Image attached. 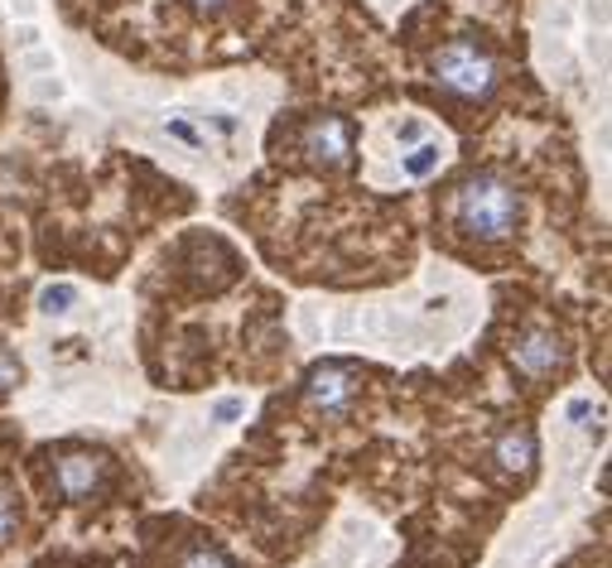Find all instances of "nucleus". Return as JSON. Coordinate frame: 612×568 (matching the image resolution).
Segmentation results:
<instances>
[{
    "label": "nucleus",
    "mask_w": 612,
    "mask_h": 568,
    "mask_svg": "<svg viewBox=\"0 0 612 568\" xmlns=\"http://www.w3.org/2000/svg\"><path fill=\"white\" fill-rule=\"evenodd\" d=\"M512 367L521 376H531V381H545V376H555L564 367V342L550 328H526L512 347Z\"/></svg>",
    "instance_id": "39448f33"
},
{
    "label": "nucleus",
    "mask_w": 612,
    "mask_h": 568,
    "mask_svg": "<svg viewBox=\"0 0 612 568\" xmlns=\"http://www.w3.org/2000/svg\"><path fill=\"white\" fill-rule=\"evenodd\" d=\"M107 477H111V462L101 454H68V458H58V468H53V482L68 501H92L97 491L107 487Z\"/></svg>",
    "instance_id": "20e7f679"
},
{
    "label": "nucleus",
    "mask_w": 612,
    "mask_h": 568,
    "mask_svg": "<svg viewBox=\"0 0 612 568\" xmlns=\"http://www.w3.org/2000/svg\"><path fill=\"white\" fill-rule=\"evenodd\" d=\"M14 381H20V361H14L6 347H0V390H10Z\"/></svg>",
    "instance_id": "f8f14e48"
},
{
    "label": "nucleus",
    "mask_w": 612,
    "mask_h": 568,
    "mask_svg": "<svg viewBox=\"0 0 612 568\" xmlns=\"http://www.w3.org/2000/svg\"><path fill=\"white\" fill-rule=\"evenodd\" d=\"M440 159H444L440 145H419V150L405 155V173H411V179H430V173L440 169Z\"/></svg>",
    "instance_id": "6e6552de"
},
{
    "label": "nucleus",
    "mask_w": 612,
    "mask_h": 568,
    "mask_svg": "<svg viewBox=\"0 0 612 568\" xmlns=\"http://www.w3.org/2000/svg\"><path fill=\"white\" fill-rule=\"evenodd\" d=\"M454 222L468 231V237L497 241L506 231H516V222H521V193L502 173H473L454 193Z\"/></svg>",
    "instance_id": "f257e3e1"
},
{
    "label": "nucleus",
    "mask_w": 612,
    "mask_h": 568,
    "mask_svg": "<svg viewBox=\"0 0 612 568\" xmlns=\"http://www.w3.org/2000/svg\"><path fill=\"white\" fill-rule=\"evenodd\" d=\"M14 535V501H10V491H0V545H6Z\"/></svg>",
    "instance_id": "9b49d317"
},
{
    "label": "nucleus",
    "mask_w": 612,
    "mask_h": 568,
    "mask_svg": "<svg viewBox=\"0 0 612 568\" xmlns=\"http://www.w3.org/2000/svg\"><path fill=\"white\" fill-rule=\"evenodd\" d=\"M72 303H78V289H72V285H49V289L39 295V309H43V313H68Z\"/></svg>",
    "instance_id": "1a4fd4ad"
},
{
    "label": "nucleus",
    "mask_w": 612,
    "mask_h": 568,
    "mask_svg": "<svg viewBox=\"0 0 612 568\" xmlns=\"http://www.w3.org/2000/svg\"><path fill=\"white\" fill-rule=\"evenodd\" d=\"M184 568H231V564L217 555V549H194V555L184 559Z\"/></svg>",
    "instance_id": "9d476101"
},
{
    "label": "nucleus",
    "mask_w": 612,
    "mask_h": 568,
    "mask_svg": "<svg viewBox=\"0 0 612 568\" xmlns=\"http://www.w3.org/2000/svg\"><path fill=\"white\" fill-rule=\"evenodd\" d=\"M492 458H497L502 472H531L535 468V434L521 425H506L492 444Z\"/></svg>",
    "instance_id": "0eeeda50"
},
{
    "label": "nucleus",
    "mask_w": 612,
    "mask_h": 568,
    "mask_svg": "<svg viewBox=\"0 0 612 568\" xmlns=\"http://www.w3.org/2000/svg\"><path fill=\"white\" fill-rule=\"evenodd\" d=\"M304 155L318 169H347L353 165V126L343 116H318V121L304 130Z\"/></svg>",
    "instance_id": "7ed1b4c3"
},
{
    "label": "nucleus",
    "mask_w": 612,
    "mask_h": 568,
    "mask_svg": "<svg viewBox=\"0 0 612 568\" xmlns=\"http://www.w3.org/2000/svg\"><path fill=\"white\" fill-rule=\"evenodd\" d=\"M241 415V400H217V419H237Z\"/></svg>",
    "instance_id": "ddd939ff"
},
{
    "label": "nucleus",
    "mask_w": 612,
    "mask_h": 568,
    "mask_svg": "<svg viewBox=\"0 0 612 568\" xmlns=\"http://www.w3.org/2000/svg\"><path fill=\"white\" fill-rule=\"evenodd\" d=\"M188 6H194V10H203V14H217V10L227 6V0H188Z\"/></svg>",
    "instance_id": "2eb2a0df"
},
{
    "label": "nucleus",
    "mask_w": 612,
    "mask_h": 568,
    "mask_svg": "<svg viewBox=\"0 0 612 568\" xmlns=\"http://www.w3.org/2000/svg\"><path fill=\"white\" fill-rule=\"evenodd\" d=\"M357 390V371L347 361H324L309 371V405L318 415H343Z\"/></svg>",
    "instance_id": "423d86ee"
},
{
    "label": "nucleus",
    "mask_w": 612,
    "mask_h": 568,
    "mask_svg": "<svg viewBox=\"0 0 612 568\" xmlns=\"http://www.w3.org/2000/svg\"><path fill=\"white\" fill-rule=\"evenodd\" d=\"M169 130H174V136H179V140L198 145V130H194V126H184V121H169Z\"/></svg>",
    "instance_id": "4468645a"
},
{
    "label": "nucleus",
    "mask_w": 612,
    "mask_h": 568,
    "mask_svg": "<svg viewBox=\"0 0 612 568\" xmlns=\"http://www.w3.org/2000/svg\"><path fill=\"white\" fill-rule=\"evenodd\" d=\"M434 78L458 97H487L492 82H497V63H492L477 43L454 39V43H444V49L434 53Z\"/></svg>",
    "instance_id": "f03ea898"
},
{
    "label": "nucleus",
    "mask_w": 612,
    "mask_h": 568,
    "mask_svg": "<svg viewBox=\"0 0 612 568\" xmlns=\"http://www.w3.org/2000/svg\"><path fill=\"white\" fill-rule=\"evenodd\" d=\"M589 415H593L589 400H574V405H570V419H589Z\"/></svg>",
    "instance_id": "dca6fc26"
}]
</instances>
